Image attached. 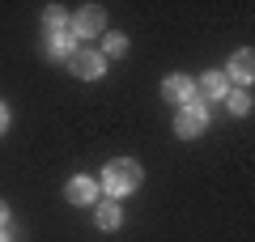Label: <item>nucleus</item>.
Segmentation results:
<instances>
[{"mask_svg":"<svg viewBox=\"0 0 255 242\" xmlns=\"http://www.w3.org/2000/svg\"><path fill=\"white\" fill-rule=\"evenodd\" d=\"M140 179H145V174H140V166H136V161L115 157V161H107V166H102V179H98V187L107 191L111 200H115V196H132V191L140 187Z\"/></svg>","mask_w":255,"mask_h":242,"instance_id":"1","label":"nucleus"},{"mask_svg":"<svg viewBox=\"0 0 255 242\" xmlns=\"http://www.w3.org/2000/svg\"><path fill=\"white\" fill-rule=\"evenodd\" d=\"M204 127H209V107H204V102H196V98L183 102L179 115H174V136H179V140H196Z\"/></svg>","mask_w":255,"mask_h":242,"instance_id":"2","label":"nucleus"},{"mask_svg":"<svg viewBox=\"0 0 255 242\" xmlns=\"http://www.w3.org/2000/svg\"><path fill=\"white\" fill-rule=\"evenodd\" d=\"M68 30H73V38H98L102 30H107V13H102V4H81V9L68 17Z\"/></svg>","mask_w":255,"mask_h":242,"instance_id":"3","label":"nucleus"},{"mask_svg":"<svg viewBox=\"0 0 255 242\" xmlns=\"http://www.w3.org/2000/svg\"><path fill=\"white\" fill-rule=\"evenodd\" d=\"M64 200L77 208L85 204H98V179H90V174H77V179H68V187H64Z\"/></svg>","mask_w":255,"mask_h":242,"instance_id":"4","label":"nucleus"},{"mask_svg":"<svg viewBox=\"0 0 255 242\" xmlns=\"http://www.w3.org/2000/svg\"><path fill=\"white\" fill-rule=\"evenodd\" d=\"M162 98H166V102H174V107H183V102L196 98V81L183 77V72H170V77L162 81Z\"/></svg>","mask_w":255,"mask_h":242,"instance_id":"5","label":"nucleus"},{"mask_svg":"<svg viewBox=\"0 0 255 242\" xmlns=\"http://www.w3.org/2000/svg\"><path fill=\"white\" fill-rule=\"evenodd\" d=\"M68 68L81 81H98L102 72H107V60H102V51H77L73 60H68Z\"/></svg>","mask_w":255,"mask_h":242,"instance_id":"6","label":"nucleus"},{"mask_svg":"<svg viewBox=\"0 0 255 242\" xmlns=\"http://www.w3.org/2000/svg\"><path fill=\"white\" fill-rule=\"evenodd\" d=\"M43 51H47V60H73V55H77L73 30H55V34H47L43 38Z\"/></svg>","mask_w":255,"mask_h":242,"instance_id":"7","label":"nucleus"},{"mask_svg":"<svg viewBox=\"0 0 255 242\" xmlns=\"http://www.w3.org/2000/svg\"><path fill=\"white\" fill-rule=\"evenodd\" d=\"M255 77V55L251 51H234L230 55V68H226V81H238V90H247Z\"/></svg>","mask_w":255,"mask_h":242,"instance_id":"8","label":"nucleus"},{"mask_svg":"<svg viewBox=\"0 0 255 242\" xmlns=\"http://www.w3.org/2000/svg\"><path fill=\"white\" fill-rule=\"evenodd\" d=\"M94 221H98V230H119V225H124V208H119V200H102V204L94 208Z\"/></svg>","mask_w":255,"mask_h":242,"instance_id":"9","label":"nucleus"},{"mask_svg":"<svg viewBox=\"0 0 255 242\" xmlns=\"http://www.w3.org/2000/svg\"><path fill=\"white\" fill-rule=\"evenodd\" d=\"M196 94H204V98H226V94H230L226 72H204V77L196 81Z\"/></svg>","mask_w":255,"mask_h":242,"instance_id":"10","label":"nucleus"},{"mask_svg":"<svg viewBox=\"0 0 255 242\" xmlns=\"http://www.w3.org/2000/svg\"><path fill=\"white\" fill-rule=\"evenodd\" d=\"M124 51H128V34H119V30H107V34H102V60H119Z\"/></svg>","mask_w":255,"mask_h":242,"instance_id":"11","label":"nucleus"},{"mask_svg":"<svg viewBox=\"0 0 255 242\" xmlns=\"http://www.w3.org/2000/svg\"><path fill=\"white\" fill-rule=\"evenodd\" d=\"M43 30H47V34H55V30H68V13H64L60 4H47V9H43Z\"/></svg>","mask_w":255,"mask_h":242,"instance_id":"12","label":"nucleus"},{"mask_svg":"<svg viewBox=\"0 0 255 242\" xmlns=\"http://www.w3.org/2000/svg\"><path fill=\"white\" fill-rule=\"evenodd\" d=\"M226 102H230V115H251V94L247 90H230Z\"/></svg>","mask_w":255,"mask_h":242,"instance_id":"13","label":"nucleus"},{"mask_svg":"<svg viewBox=\"0 0 255 242\" xmlns=\"http://www.w3.org/2000/svg\"><path fill=\"white\" fill-rule=\"evenodd\" d=\"M0 230H9V204H0Z\"/></svg>","mask_w":255,"mask_h":242,"instance_id":"14","label":"nucleus"},{"mask_svg":"<svg viewBox=\"0 0 255 242\" xmlns=\"http://www.w3.org/2000/svg\"><path fill=\"white\" fill-rule=\"evenodd\" d=\"M4 127H9V107L0 102V132H4Z\"/></svg>","mask_w":255,"mask_h":242,"instance_id":"15","label":"nucleus"},{"mask_svg":"<svg viewBox=\"0 0 255 242\" xmlns=\"http://www.w3.org/2000/svg\"><path fill=\"white\" fill-rule=\"evenodd\" d=\"M0 242H13V234H9V230H0Z\"/></svg>","mask_w":255,"mask_h":242,"instance_id":"16","label":"nucleus"}]
</instances>
